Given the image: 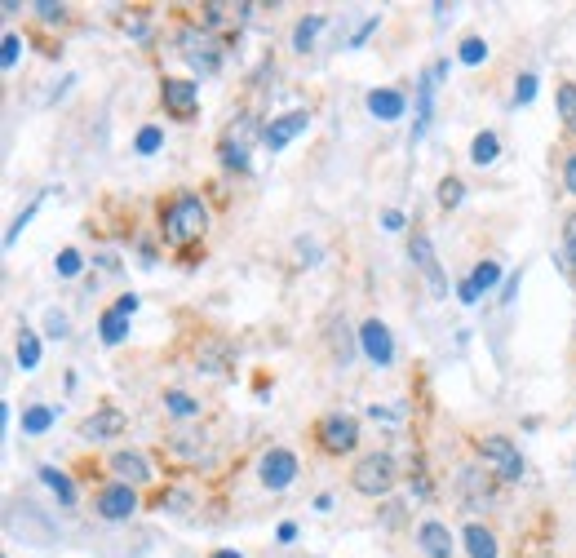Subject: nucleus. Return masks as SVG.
Masks as SVG:
<instances>
[{"instance_id": "1", "label": "nucleus", "mask_w": 576, "mask_h": 558, "mask_svg": "<svg viewBox=\"0 0 576 558\" xmlns=\"http://www.w3.org/2000/svg\"><path fill=\"white\" fill-rule=\"evenodd\" d=\"M209 231V209H204L200 195H173L169 209H164V240H169L173 248H187L195 244L200 235Z\"/></svg>"}, {"instance_id": "2", "label": "nucleus", "mask_w": 576, "mask_h": 558, "mask_svg": "<svg viewBox=\"0 0 576 558\" xmlns=\"http://www.w3.org/2000/svg\"><path fill=\"white\" fill-rule=\"evenodd\" d=\"M351 483H355V492H364V496H386L399 483V465L390 452H368V457L355 461Z\"/></svg>"}, {"instance_id": "3", "label": "nucleus", "mask_w": 576, "mask_h": 558, "mask_svg": "<svg viewBox=\"0 0 576 558\" xmlns=\"http://www.w3.org/2000/svg\"><path fill=\"white\" fill-rule=\"evenodd\" d=\"M315 439H320L328 457H346V452L359 448V421L351 412H328V417H320V426H315Z\"/></svg>"}, {"instance_id": "4", "label": "nucleus", "mask_w": 576, "mask_h": 558, "mask_svg": "<svg viewBox=\"0 0 576 558\" xmlns=\"http://www.w3.org/2000/svg\"><path fill=\"white\" fill-rule=\"evenodd\" d=\"M475 452L501 474V479H510V483L523 479V457H519V448H514L506 434H483V439H475Z\"/></svg>"}, {"instance_id": "5", "label": "nucleus", "mask_w": 576, "mask_h": 558, "mask_svg": "<svg viewBox=\"0 0 576 558\" xmlns=\"http://www.w3.org/2000/svg\"><path fill=\"white\" fill-rule=\"evenodd\" d=\"M160 102L173 120H195V111H200V85L182 80V76H169L160 85Z\"/></svg>"}, {"instance_id": "6", "label": "nucleus", "mask_w": 576, "mask_h": 558, "mask_svg": "<svg viewBox=\"0 0 576 558\" xmlns=\"http://www.w3.org/2000/svg\"><path fill=\"white\" fill-rule=\"evenodd\" d=\"M408 257H413V266H417L421 275H426V284L435 288V297H448L444 266H439L435 244H430V235H426V231H413V240H408Z\"/></svg>"}, {"instance_id": "7", "label": "nucleus", "mask_w": 576, "mask_h": 558, "mask_svg": "<svg viewBox=\"0 0 576 558\" xmlns=\"http://www.w3.org/2000/svg\"><path fill=\"white\" fill-rule=\"evenodd\" d=\"M448 76V62H435V67H426V76L417 80V124H413V142L426 138L430 120H435V89L439 80Z\"/></svg>"}, {"instance_id": "8", "label": "nucleus", "mask_w": 576, "mask_h": 558, "mask_svg": "<svg viewBox=\"0 0 576 558\" xmlns=\"http://www.w3.org/2000/svg\"><path fill=\"white\" fill-rule=\"evenodd\" d=\"M257 479H262V488H271V492H284L288 483L297 479V457L288 448H271L262 457V465H257Z\"/></svg>"}, {"instance_id": "9", "label": "nucleus", "mask_w": 576, "mask_h": 558, "mask_svg": "<svg viewBox=\"0 0 576 558\" xmlns=\"http://www.w3.org/2000/svg\"><path fill=\"white\" fill-rule=\"evenodd\" d=\"M359 350H364L377 368L395 364V337H390V328L382 324V319H368V324L359 328Z\"/></svg>"}, {"instance_id": "10", "label": "nucleus", "mask_w": 576, "mask_h": 558, "mask_svg": "<svg viewBox=\"0 0 576 558\" xmlns=\"http://www.w3.org/2000/svg\"><path fill=\"white\" fill-rule=\"evenodd\" d=\"M306 129H311V111H284V116H275V120L262 129V142H266L271 151H284L288 142H293L297 133H306Z\"/></svg>"}, {"instance_id": "11", "label": "nucleus", "mask_w": 576, "mask_h": 558, "mask_svg": "<svg viewBox=\"0 0 576 558\" xmlns=\"http://www.w3.org/2000/svg\"><path fill=\"white\" fill-rule=\"evenodd\" d=\"M133 510H138V492H133V483H107V488L98 492V514L107 523L129 519Z\"/></svg>"}, {"instance_id": "12", "label": "nucleus", "mask_w": 576, "mask_h": 558, "mask_svg": "<svg viewBox=\"0 0 576 558\" xmlns=\"http://www.w3.org/2000/svg\"><path fill=\"white\" fill-rule=\"evenodd\" d=\"M138 310V297H120L111 310H102V319H98V333H102V346H120L129 333V315Z\"/></svg>"}, {"instance_id": "13", "label": "nucleus", "mask_w": 576, "mask_h": 558, "mask_svg": "<svg viewBox=\"0 0 576 558\" xmlns=\"http://www.w3.org/2000/svg\"><path fill=\"white\" fill-rule=\"evenodd\" d=\"M249 138H253V124L249 120H240V124H231L226 129V138H222V164L226 169H249Z\"/></svg>"}, {"instance_id": "14", "label": "nucleus", "mask_w": 576, "mask_h": 558, "mask_svg": "<svg viewBox=\"0 0 576 558\" xmlns=\"http://www.w3.org/2000/svg\"><path fill=\"white\" fill-rule=\"evenodd\" d=\"M116 434H125V412L120 408H98L94 417L80 421V439H89V443L116 439Z\"/></svg>"}, {"instance_id": "15", "label": "nucleus", "mask_w": 576, "mask_h": 558, "mask_svg": "<svg viewBox=\"0 0 576 558\" xmlns=\"http://www.w3.org/2000/svg\"><path fill=\"white\" fill-rule=\"evenodd\" d=\"M182 58L191 62L195 71H204V76H209V71H218V54H213V40L204 36V31H182Z\"/></svg>"}, {"instance_id": "16", "label": "nucleus", "mask_w": 576, "mask_h": 558, "mask_svg": "<svg viewBox=\"0 0 576 558\" xmlns=\"http://www.w3.org/2000/svg\"><path fill=\"white\" fill-rule=\"evenodd\" d=\"M417 545H421V554L426 558H452V532H448V523H439V519H426L417 527Z\"/></svg>"}, {"instance_id": "17", "label": "nucleus", "mask_w": 576, "mask_h": 558, "mask_svg": "<svg viewBox=\"0 0 576 558\" xmlns=\"http://www.w3.org/2000/svg\"><path fill=\"white\" fill-rule=\"evenodd\" d=\"M497 279H501V266H497V262H479V266H475V275H470L466 284L457 288V297H461V302H466V306H475L479 297L488 293L492 284H497Z\"/></svg>"}, {"instance_id": "18", "label": "nucleus", "mask_w": 576, "mask_h": 558, "mask_svg": "<svg viewBox=\"0 0 576 558\" xmlns=\"http://www.w3.org/2000/svg\"><path fill=\"white\" fill-rule=\"evenodd\" d=\"M364 102H368V111H373L377 120H399V116H404V107H408V98L399 89H373Z\"/></svg>"}, {"instance_id": "19", "label": "nucleus", "mask_w": 576, "mask_h": 558, "mask_svg": "<svg viewBox=\"0 0 576 558\" xmlns=\"http://www.w3.org/2000/svg\"><path fill=\"white\" fill-rule=\"evenodd\" d=\"M111 470L120 474V483H147L151 479V465L142 452H116V457H111Z\"/></svg>"}, {"instance_id": "20", "label": "nucleus", "mask_w": 576, "mask_h": 558, "mask_svg": "<svg viewBox=\"0 0 576 558\" xmlns=\"http://www.w3.org/2000/svg\"><path fill=\"white\" fill-rule=\"evenodd\" d=\"M36 474H40V483H45V488L54 492V496H58V501H63V505H76V483H71L67 474L58 470V465H40Z\"/></svg>"}, {"instance_id": "21", "label": "nucleus", "mask_w": 576, "mask_h": 558, "mask_svg": "<svg viewBox=\"0 0 576 558\" xmlns=\"http://www.w3.org/2000/svg\"><path fill=\"white\" fill-rule=\"evenodd\" d=\"M466 554L470 558H497V536H492L483 523H470L466 527Z\"/></svg>"}, {"instance_id": "22", "label": "nucleus", "mask_w": 576, "mask_h": 558, "mask_svg": "<svg viewBox=\"0 0 576 558\" xmlns=\"http://www.w3.org/2000/svg\"><path fill=\"white\" fill-rule=\"evenodd\" d=\"M461 492H466L470 510H479V505L492 501V483H488V479L479 483V470H461Z\"/></svg>"}, {"instance_id": "23", "label": "nucleus", "mask_w": 576, "mask_h": 558, "mask_svg": "<svg viewBox=\"0 0 576 558\" xmlns=\"http://www.w3.org/2000/svg\"><path fill=\"white\" fill-rule=\"evenodd\" d=\"M324 23H328L324 14H311V18H302V23L293 27V49H302V54H306V49L315 45V36H320V31H324Z\"/></svg>"}, {"instance_id": "24", "label": "nucleus", "mask_w": 576, "mask_h": 558, "mask_svg": "<svg viewBox=\"0 0 576 558\" xmlns=\"http://www.w3.org/2000/svg\"><path fill=\"white\" fill-rule=\"evenodd\" d=\"M497 155H501V138H497V133H479V138L470 142V160H475L479 169H483V164H492Z\"/></svg>"}, {"instance_id": "25", "label": "nucleus", "mask_w": 576, "mask_h": 558, "mask_svg": "<svg viewBox=\"0 0 576 558\" xmlns=\"http://www.w3.org/2000/svg\"><path fill=\"white\" fill-rule=\"evenodd\" d=\"M54 426V408L49 403H32V408L23 412V434H45Z\"/></svg>"}, {"instance_id": "26", "label": "nucleus", "mask_w": 576, "mask_h": 558, "mask_svg": "<svg viewBox=\"0 0 576 558\" xmlns=\"http://www.w3.org/2000/svg\"><path fill=\"white\" fill-rule=\"evenodd\" d=\"M18 368H23V372L40 368V337L27 333V328H23V337H18Z\"/></svg>"}, {"instance_id": "27", "label": "nucleus", "mask_w": 576, "mask_h": 558, "mask_svg": "<svg viewBox=\"0 0 576 558\" xmlns=\"http://www.w3.org/2000/svg\"><path fill=\"white\" fill-rule=\"evenodd\" d=\"M164 408H169L173 417H195V412H200V403H195L191 395H182V390H164Z\"/></svg>"}, {"instance_id": "28", "label": "nucleus", "mask_w": 576, "mask_h": 558, "mask_svg": "<svg viewBox=\"0 0 576 558\" xmlns=\"http://www.w3.org/2000/svg\"><path fill=\"white\" fill-rule=\"evenodd\" d=\"M559 116H563V129L576 133V85L559 89Z\"/></svg>"}, {"instance_id": "29", "label": "nucleus", "mask_w": 576, "mask_h": 558, "mask_svg": "<svg viewBox=\"0 0 576 558\" xmlns=\"http://www.w3.org/2000/svg\"><path fill=\"white\" fill-rule=\"evenodd\" d=\"M461 200H466V182H461V178H444V182H439V204H444V209H457Z\"/></svg>"}, {"instance_id": "30", "label": "nucleus", "mask_w": 576, "mask_h": 558, "mask_svg": "<svg viewBox=\"0 0 576 558\" xmlns=\"http://www.w3.org/2000/svg\"><path fill=\"white\" fill-rule=\"evenodd\" d=\"M483 58H488V45H483L479 36H466V40H461V62H466V67H479Z\"/></svg>"}, {"instance_id": "31", "label": "nucleus", "mask_w": 576, "mask_h": 558, "mask_svg": "<svg viewBox=\"0 0 576 558\" xmlns=\"http://www.w3.org/2000/svg\"><path fill=\"white\" fill-rule=\"evenodd\" d=\"M160 142H164V133L156 129V124H147V129L138 133V142H133V147H138V155H156Z\"/></svg>"}, {"instance_id": "32", "label": "nucleus", "mask_w": 576, "mask_h": 558, "mask_svg": "<svg viewBox=\"0 0 576 558\" xmlns=\"http://www.w3.org/2000/svg\"><path fill=\"white\" fill-rule=\"evenodd\" d=\"M563 257H568V271L576 279V217H568L563 222Z\"/></svg>"}, {"instance_id": "33", "label": "nucleus", "mask_w": 576, "mask_h": 558, "mask_svg": "<svg viewBox=\"0 0 576 558\" xmlns=\"http://www.w3.org/2000/svg\"><path fill=\"white\" fill-rule=\"evenodd\" d=\"M80 266H85V262H80L76 248H63V253H58V275H63V279H76Z\"/></svg>"}, {"instance_id": "34", "label": "nucleus", "mask_w": 576, "mask_h": 558, "mask_svg": "<svg viewBox=\"0 0 576 558\" xmlns=\"http://www.w3.org/2000/svg\"><path fill=\"white\" fill-rule=\"evenodd\" d=\"M532 98H537V76H519V85H514V107H528Z\"/></svg>"}, {"instance_id": "35", "label": "nucleus", "mask_w": 576, "mask_h": 558, "mask_svg": "<svg viewBox=\"0 0 576 558\" xmlns=\"http://www.w3.org/2000/svg\"><path fill=\"white\" fill-rule=\"evenodd\" d=\"M18 54H23V40H18L14 31H9V36H5V45H0V62H5V67H14Z\"/></svg>"}, {"instance_id": "36", "label": "nucleus", "mask_w": 576, "mask_h": 558, "mask_svg": "<svg viewBox=\"0 0 576 558\" xmlns=\"http://www.w3.org/2000/svg\"><path fill=\"white\" fill-rule=\"evenodd\" d=\"M36 209H40V204H32V209H23V213L14 217V226H9V231H5V244H14L18 235H23V226H27V222H32V217H36Z\"/></svg>"}, {"instance_id": "37", "label": "nucleus", "mask_w": 576, "mask_h": 558, "mask_svg": "<svg viewBox=\"0 0 576 558\" xmlns=\"http://www.w3.org/2000/svg\"><path fill=\"white\" fill-rule=\"evenodd\" d=\"M36 18H40V23H63L67 9H63V5H49V0H40V5H36Z\"/></svg>"}, {"instance_id": "38", "label": "nucleus", "mask_w": 576, "mask_h": 558, "mask_svg": "<svg viewBox=\"0 0 576 558\" xmlns=\"http://www.w3.org/2000/svg\"><path fill=\"white\" fill-rule=\"evenodd\" d=\"M563 186H568V191L576 195V151L568 155V164H563Z\"/></svg>"}, {"instance_id": "39", "label": "nucleus", "mask_w": 576, "mask_h": 558, "mask_svg": "<svg viewBox=\"0 0 576 558\" xmlns=\"http://www.w3.org/2000/svg\"><path fill=\"white\" fill-rule=\"evenodd\" d=\"M49 333H54V337H67V315H58V310H49Z\"/></svg>"}, {"instance_id": "40", "label": "nucleus", "mask_w": 576, "mask_h": 558, "mask_svg": "<svg viewBox=\"0 0 576 558\" xmlns=\"http://www.w3.org/2000/svg\"><path fill=\"white\" fill-rule=\"evenodd\" d=\"M382 226H386V231H404V213H395V209H390V213L382 217Z\"/></svg>"}, {"instance_id": "41", "label": "nucleus", "mask_w": 576, "mask_h": 558, "mask_svg": "<svg viewBox=\"0 0 576 558\" xmlns=\"http://www.w3.org/2000/svg\"><path fill=\"white\" fill-rule=\"evenodd\" d=\"M275 536H280V541L288 545V541H293V536H297V523H280V532H275Z\"/></svg>"}, {"instance_id": "42", "label": "nucleus", "mask_w": 576, "mask_h": 558, "mask_svg": "<svg viewBox=\"0 0 576 558\" xmlns=\"http://www.w3.org/2000/svg\"><path fill=\"white\" fill-rule=\"evenodd\" d=\"M213 558H240V554H235V550H218V554H213Z\"/></svg>"}]
</instances>
